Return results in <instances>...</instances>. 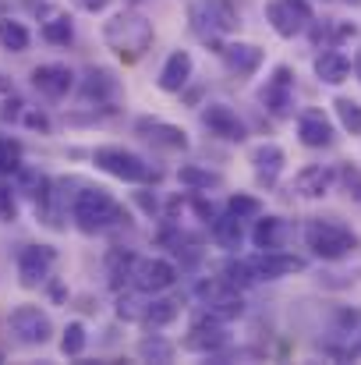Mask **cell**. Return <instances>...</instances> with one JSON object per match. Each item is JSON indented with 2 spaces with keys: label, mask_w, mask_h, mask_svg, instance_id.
<instances>
[{
  "label": "cell",
  "mask_w": 361,
  "mask_h": 365,
  "mask_svg": "<svg viewBox=\"0 0 361 365\" xmlns=\"http://www.w3.org/2000/svg\"><path fill=\"white\" fill-rule=\"evenodd\" d=\"M71 220L82 235H103L120 227V220H127V213L120 210V202L103 192V188H82L71 202Z\"/></svg>",
  "instance_id": "1"
},
{
  "label": "cell",
  "mask_w": 361,
  "mask_h": 365,
  "mask_svg": "<svg viewBox=\"0 0 361 365\" xmlns=\"http://www.w3.org/2000/svg\"><path fill=\"white\" fill-rule=\"evenodd\" d=\"M152 21L142 11H120L103 25V43L117 53L120 61H138L152 46Z\"/></svg>",
  "instance_id": "2"
},
{
  "label": "cell",
  "mask_w": 361,
  "mask_h": 365,
  "mask_svg": "<svg viewBox=\"0 0 361 365\" xmlns=\"http://www.w3.org/2000/svg\"><path fill=\"white\" fill-rule=\"evenodd\" d=\"M305 245L319 255V259H344L351 252L361 248V238L340 220H323V217H312L305 224Z\"/></svg>",
  "instance_id": "3"
},
{
  "label": "cell",
  "mask_w": 361,
  "mask_h": 365,
  "mask_svg": "<svg viewBox=\"0 0 361 365\" xmlns=\"http://www.w3.org/2000/svg\"><path fill=\"white\" fill-rule=\"evenodd\" d=\"M188 25L199 39L216 43L238 29V7L231 0H188Z\"/></svg>",
  "instance_id": "4"
},
{
  "label": "cell",
  "mask_w": 361,
  "mask_h": 365,
  "mask_svg": "<svg viewBox=\"0 0 361 365\" xmlns=\"http://www.w3.org/2000/svg\"><path fill=\"white\" fill-rule=\"evenodd\" d=\"M93 160H96V167H100V170H107L110 178L127 181V185H142V181H149V178H152L149 163H145L138 153L120 149V145H100V149L93 153Z\"/></svg>",
  "instance_id": "5"
},
{
  "label": "cell",
  "mask_w": 361,
  "mask_h": 365,
  "mask_svg": "<svg viewBox=\"0 0 361 365\" xmlns=\"http://www.w3.org/2000/svg\"><path fill=\"white\" fill-rule=\"evenodd\" d=\"M266 18H269L276 36L294 39V36H301L312 25V4L308 0H273L266 7Z\"/></svg>",
  "instance_id": "6"
},
{
  "label": "cell",
  "mask_w": 361,
  "mask_h": 365,
  "mask_svg": "<svg viewBox=\"0 0 361 365\" xmlns=\"http://www.w3.org/2000/svg\"><path fill=\"white\" fill-rule=\"evenodd\" d=\"M7 327H11V334L21 344H46L53 337V323H50V316L39 305H18L7 316Z\"/></svg>",
  "instance_id": "7"
},
{
  "label": "cell",
  "mask_w": 361,
  "mask_h": 365,
  "mask_svg": "<svg viewBox=\"0 0 361 365\" xmlns=\"http://www.w3.org/2000/svg\"><path fill=\"white\" fill-rule=\"evenodd\" d=\"M195 291H199L206 312L216 316V319H224V323H227V319H238L241 312H244V298L238 294V287H231L227 280H206V284H199Z\"/></svg>",
  "instance_id": "8"
},
{
  "label": "cell",
  "mask_w": 361,
  "mask_h": 365,
  "mask_svg": "<svg viewBox=\"0 0 361 365\" xmlns=\"http://www.w3.org/2000/svg\"><path fill=\"white\" fill-rule=\"evenodd\" d=\"M258 100H262V107L273 118H291L294 114V71L287 64H280L273 71V78L266 82V89H262Z\"/></svg>",
  "instance_id": "9"
},
{
  "label": "cell",
  "mask_w": 361,
  "mask_h": 365,
  "mask_svg": "<svg viewBox=\"0 0 361 365\" xmlns=\"http://www.w3.org/2000/svg\"><path fill=\"white\" fill-rule=\"evenodd\" d=\"M53 262H57V252H53L50 245H25V248L18 252V280H21V287H39V284H46Z\"/></svg>",
  "instance_id": "10"
},
{
  "label": "cell",
  "mask_w": 361,
  "mask_h": 365,
  "mask_svg": "<svg viewBox=\"0 0 361 365\" xmlns=\"http://www.w3.org/2000/svg\"><path fill=\"white\" fill-rule=\"evenodd\" d=\"M131 280H135L138 291L156 294V291H167V287L177 284V266L170 259H142V262H135Z\"/></svg>",
  "instance_id": "11"
},
{
  "label": "cell",
  "mask_w": 361,
  "mask_h": 365,
  "mask_svg": "<svg viewBox=\"0 0 361 365\" xmlns=\"http://www.w3.org/2000/svg\"><path fill=\"white\" fill-rule=\"evenodd\" d=\"M184 348H188V351H202V355H213V351L227 348L224 319H216V316L202 312V316L192 323V330H188V337H184Z\"/></svg>",
  "instance_id": "12"
},
{
  "label": "cell",
  "mask_w": 361,
  "mask_h": 365,
  "mask_svg": "<svg viewBox=\"0 0 361 365\" xmlns=\"http://www.w3.org/2000/svg\"><path fill=\"white\" fill-rule=\"evenodd\" d=\"M32 86H36L43 96L61 100V96H68V93L75 89V75H71L68 64H39V68L32 71Z\"/></svg>",
  "instance_id": "13"
},
{
  "label": "cell",
  "mask_w": 361,
  "mask_h": 365,
  "mask_svg": "<svg viewBox=\"0 0 361 365\" xmlns=\"http://www.w3.org/2000/svg\"><path fill=\"white\" fill-rule=\"evenodd\" d=\"M135 131L149 142H156L159 149H188V131L177 128L170 121H159V118H138Z\"/></svg>",
  "instance_id": "14"
},
{
  "label": "cell",
  "mask_w": 361,
  "mask_h": 365,
  "mask_svg": "<svg viewBox=\"0 0 361 365\" xmlns=\"http://www.w3.org/2000/svg\"><path fill=\"white\" fill-rule=\"evenodd\" d=\"M202 124L216 135V138H227V142H244V121L227 107V103H209L202 110Z\"/></svg>",
  "instance_id": "15"
},
{
  "label": "cell",
  "mask_w": 361,
  "mask_h": 365,
  "mask_svg": "<svg viewBox=\"0 0 361 365\" xmlns=\"http://www.w3.org/2000/svg\"><path fill=\"white\" fill-rule=\"evenodd\" d=\"M333 181H337V170H333L330 163H308V167L298 170L294 192L305 195V199H323V195L333 188Z\"/></svg>",
  "instance_id": "16"
},
{
  "label": "cell",
  "mask_w": 361,
  "mask_h": 365,
  "mask_svg": "<svg viewBox=\"0 0 361 365\" xmlns=\"http://www.w3.org/2000/svg\"><path fill=\"white\" fill-rule=\"evenodd\" d=\"M248 160H251V167H255L258 185H276V178H280V170H283V163H287V153H283L276 142H262V145L251 149Z\"/></svg>",
  "instance_id": "17"
},
{
  "label": "cell",
  "mask_w": 361,
  "mask_h": 365,
  "mask_svg": "<svg viewBox=\"0 0 361 365\" xmlns=\"http://www.w3.org/2000/svg\"><path fill=\"white\" fill-rule=\"evenodd\" d=\"M255 273H258V280L266 277V280H280V277H294V273H305V259L301 255H287V252H262L255 262Z\"/></svg>",
  "instance_id": "18"
},
{
  "label": "cell",
  "mask_w": 361,
  "mask_h": 365,
  "mask_svg": "<svg viewBox=\"0 0 361 365\" xmlns=\"http://www.w3.org/2000/svg\"><path fill=\"white\" fill-rule=\"evenodd\" d=\"M220 57H224L227 71L238 75V78H251V75L262 68V50H258L255 43H227V46L220 50Z\"/></svg>",
  "instance_id": "19"
},
{
  "label": "cell",
  "mask_w": 361,
  "mask_h": 365,
  "mask_svg": "<svg viewBox=\"0 0 361 365\" xmlns=\"http://www.w3.org/2000/svg\"><path fill=\"white\" fill-rule=\"evenodd\" d=\"M85 100H96L100 107H114L120 100V78L110 68H93L85 75V86H82Z\"/></svg>",
  "instance_id": "20"
},
{
  "label": "cell",
  "mask_w": 361,
  "mask_h": 365,
  "mask_svg": "<svg viewBox=\"0 0 361 365\" xmlns=\"http://www.w3.org/2000/svg\"><path fill=\"white\" fill-rule=\"evenodd\" d=\"M192 68H195V61H192V53L188 50H174L170 57H167V64L159 68V89L163 93H181L184 86H188V78H192Z\"/></svg>",
  "instance_id": "21"
},
{
  "label": "cell",
  "mask_w": 361,
  "mask_h": 365,
  "mask_svg": "<svg viewBox=\"0 0 361 365\" xmlns=\"http://www.w3.org/2000/svg\"><path fill=\"white\" fill-rule=\"evenodd\" d=\"M298 138H301V145H308V149H323V145L333 142V124L323 118V110H308V114H301V121H298Z\"/></svg>",
  "instance_id": "22"
},
{
  "label": "cell",
  "mask_w": 361,
  "mask_h": 365,
  "mask_svg": "<svg viewBox=\"0 0 361 365\" xmlns=\"http://www.w3.org/2000/svg\"><path fill=\"white\" fill-rule=\"evenodd\" d=\"M287 235H291V227H287L283 217H262L255 224V231H251V242L262 252H280L283 242H287Z\"/></svg>",
  "instance_id": "23"
},
{
  "label": "cell",
  "mask_w": 361,
  "mask_h": 365,
  "mask_svg": "<svg viewBox=\"0 0 361 365\" xmlns=\"http://www.w3.org/2000/svg\"><path fill=\"white\" fill-rule=\"evenodd\" d=\"M315 75H319V82H326V86H340V82H347V75H351V61H347L340 50H326V53L315 57Z\"/></svg>",
  "instance_id": "24"
},
{
  "label": "cell",
  "mask_w": 361,
  "mask_h": 365,
  "mask_svg": "<svg viewBox=\"0 0 361 365\" xmlns=\"http://www.w3.org/2000/svg\"><path fill=\"white\" fill-rule=\"evenodd\" d=\"M209 235H213V242L220 245V248H227V252H238L241 242H244V231H241V220L234 213H224V217H213L209 220Z\"/></svg>",
  "instance_id": "25"
},
{
  "label": "cell",
  "mask_w": 361,
  "mask_h": 365,
  "mask_svg": "<svg viewBox=\"0 0 361 365\" xmlns=\"http://www.w3.org/2000/svg\"><path fill=\"white\" fill-rule=\"evenodd\" d=\"M177 181H181L184 188L206 192V188H220V185H224V174H216V170H206V167H195V163H184V167L177 170Z\"/></svg>",
  "instance_id": "26"
},
{
  "label": "cell",
  "mask_w": 361,
  "mask_h": 365,
  "mask_svg": "<svg viewBox=\"0 0 361 365\" xmlns=\"http://www.w3.org/2000/svg\"><path fill=\"white\" fill-rule=\"evenodd\" d=\"M177 316H181V302H177V298H156V302H149V305H145L142 323L156 330V327H170Z\"/></svg>",
  "instance_id": "27"
},
{
  "label": "cell",
  "mask_w": 361,
  "mask_h": 365,
  "mask_svg": "<svg viewBox=\"0 0 361 365\" xmlns=\"http://www.w3.org/2000/svg\"><path fill=\"white\" fill-rule=\"evenodd\" d=\"M28 43H32V36H28V29H25L21 21L0 18V46H4L7 53H25Z\"/></svg>",
  "instance_id": "28"
},
{
  "label": "cell",
  "mask_w": 361,
  "mask_h": 365,
  "mask_svg": "<svg viewBox=\"0 0 361 365\" xmlns=\"http://www.w3.org/2000/svg\"><path fill=\"white\" fill-rule=\"evenodd\" d=\"M174 344L170 341H163V337H142L138 341V359H145V362H174Z\"/></svg>",
  "instance_id": "29"
},
{
  "label": "cell",
  "mask_w": 361,
  "mask_h": 365,
  "mask_svg": "<svg viewBox=\"0 0 361 365\" xmlns=\"http://www.w3.org/2000/svg\"><path fill=\"white\" fill-rule=\"evenodd\" d=\"M43 39L53 43V46H68V43L75 39L71 18H68V14H53L50 21H43Z\"/></svg>",
  "instance_id": "30"
},
{
  "label": "cell",
  "mask_w": 361,
  "mask_h": 365,
  "mask_svg": "<svg viewBox=\"0 0 361 365\" xmlns=\"http://www.w3.org/2000/svg\"><path fill=\"white\" fill-rule=\"evenodd\" d=\"M85 327L82 323H68L64 327V334H61V355L64 359H78L82 351H85Z\"/></svg>",
  "instance_id": "31"
},
{
  "label": "cell",
  "mask_w": 361,
  "mask_h": 365,
  "mask_svg": "<svg viewBox=\"0 0 361 365\" xmlns=\"http://www.w3.org/2000/svg\"><path fill=\"white\" fill-rule=\"evenodd\" d=\"M224 280H227L231 287H248V284H255V280H258V273H255V266H251V262H244V259H231V262L224 266Z\"/></svg>",
  "instance_id": "32"
},
{
  "label": "cell",
  "mask_w": 361,
  "mask_h": 365,
  "mask_svg": "<svg viewBox=\"0 0 361 365\" xmlns=\"http://www.w3.org/2000/svg\"><path fill=\"white\" fill-rule=\"evenodd\" d=\"M333 110H337V118H340V124H344V128H347L351 135H361V103H358V100L337 96Z\"/></svg>",
  "instance_id": "33"
},
{
  "label": "cell",
  "mask_w": 361,
  "mask_h": 365,
  "mask_svg": "<svg viewBox=\"0 0 361 365\" xmlns=\"http://www.w3.org/2000/svg\"><path fill=\"white\" fill-rule=\"evenodd\" d=\"M227 213H234L238 220H255V217H262V202H258L255 195L238 192V195H231V199H227Z\"/></svg>",
  "instance_id": "34"
},
{
  "label": "cell",
  "mask_w": 361,
  "mask_h": 365,
  "mask_svg": "<svg viewBox=\"0 0 361 365\" xmlns=\"http://www.w3.org/2000/svg\"><path fill=\"white\" fill-rule=\"evenodd\" d=\"M135 255H127V252H110V284L120 287V284H127V277L135 273Z\"/></svg>",
  "instance_id": "35"
},
{
  "label": "cell",
  "mask_w": 361,
  "mask_h": 365,
  "mask_svg": "<svg viewBox=\"0 0 361 365\" xmlns=\"http://www.w3.org/2000/svg\"><path fill=\"white\" fill-rule=\"evenodd\" d=\"M18 167H21V142L0 138V174H14Z\"/></svg>",
  "instance_id": "36"
},
{
  "label": "cell",
  "mask_w": 361,
  "mask_h": 365,
  "mask_svg": "<svg viewBox=\"0 0 361 365\" xmlns=\"http://www.w3.org/2000/svg\"><path fill=\"white\" fill-rule=\"evenodd\" d=\"M117 316L120 319H127V323L142 319V316H145V302H142L138 294H120L117 298Z\"/></svg>",
  "instance_id": "37"
},
{
  "label": "cell",
  "mask_w": 361,
  "mask_h": 365,
  "mask_svg": "<svg viewBox=\"0 0 361 365\" xmlns=\"http://www.w3.org/2000/svg\"><path fill=\"white\" fill-rule=\"evenodd\" d=\"M0 220L4 224H14L18 220V202H14V192L7 185H0Z\"/></svg>",
  "instance_id": "38"
},
{
  "label": "cell",
  "mask_w": 361,
  "mask_h": 365,
  "mask_svg": "<svg viewBox=\"0 0 361 365\" xmlns=\"http://www.w3.org/2000/svg\"><path fill=\"white\" fill-rule=\"evenodd\" d=\"M344 181H347V192L355 195V202L361 206V170L358 167H344Z\"/></svg>",
  "instance_id": "39"
},
{
  "label": "cell",
  "mask_w": 361,
  "mask_h": 365,
  "mask_svg": "<svg viewBox=\"0 0 361 365\" xmlns=\"http://www.w3.org/2000/svg\"><path fill=\"white\" fill-rule=\"evenodd\" d=\"M75 4H78L82 11H89V14H100V11H107L114 0H75Z\"/></svg>",
  "instance_id": "40"
},
{
  "label": "cell",
  "mask_w": 361,
  "mask_h": 365,
  "mask_svg": "<svg viewBox=\"0 0 361 365\" xmlns=\"http://www.w3.org/2000/svg\"><path fill=\"white\" fill-rule=\"evenodd\" d=\"M25 124H28V128H39V131H50L46 114H36V110H28V114H25Z\"/></svg>",
  "instance_id": "41"
},
{
  "label": "cell",
  "mask_w": 361,
  "mask_h": 365,
  "mask_svg": "<svg viewBox=\"0 0 361 365\" xmlns=\"http://www.w3.org/2000/svg\"><path fill=\"white\" fill-rule=\"evenodd\" d=\"M192 206H195V213H199L202 220H213V217H216V210H213V202H206V199H195Z\"/></svg>",
  "instance_id": "42"
},
{
  "label": "cell",
  "mask_w": 361,
  "mask_h": 365,
  "mask_svg": "<svg viewBox=\"0 0 361 365\" xmlns=\"http://www.w3.org/2000/svg\"><path fill=\"white\" fill-rule=\"evenodd\" d=\"M7 89H11V82H7V78L0 75V93H7Z\"/></svg>",
  "instance_id": "43"
},
{
  "label": "cell",
  "mask_w": 361,
  "mask_h": 365,
  "mask_svg": "<svg viewBox=\"0 0 361 365\" xmlns=\"http://www.w3.org/2000/svg\"><path fill=\"white\" fill-rule=\"evenodd\" d=\"M358 78H361V61H358Z\"/></svg>",
  "instance_id": "44"
}]
</instances>
